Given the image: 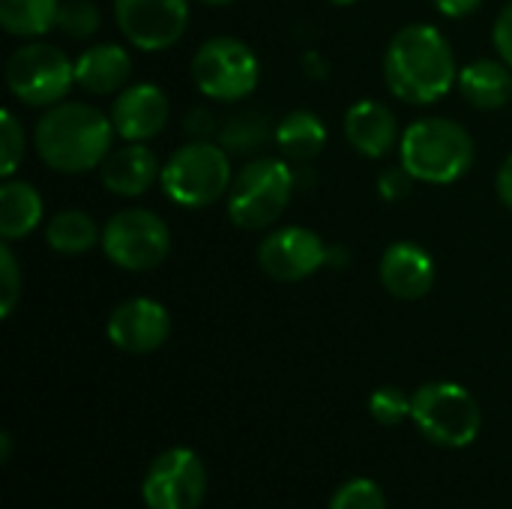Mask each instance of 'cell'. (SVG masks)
I'll return each mask as SVG.
<instances>
[{
	"label": "cell",
	"mask_w": 512,
	"mask_h": 509,
	"mask_svg": "<svg viewBox=\"0 0 512 509\" xmlns=\"http://www.w3.org/2000/svg\"><path fill=\"white\" fill-rule=\"evenodd\" d=\"M45 243L57 255H84L102 243V228L84 210H60L45 225Z\"/></svg>",
	"instance_id": "22"
},
{
	"label": "cell",
	"mask_w": 512,
	"mask_h": 509,
	"mask_svg": "<svg viewBox=\"0 0 512 509\" xmlns=\"http://www.w3.org/2000/svg\"><path fill=\"white\" fill-rule=\"evenodd\" d=\"M462 99L480 111H498L512 99V66L501 57H480L459 69L456 81Z\"/></svg>",
	"instance_id": "19"
},
{
	"label": "cell",
	"mask_w": 512,
	"mask_h": 509,
	"mask_svg": "<svg viewBox=\"0 0 512 509\" xmlns=\"http://www.w3.org/2000/svg\"><path fill=\"white\" fill-rule=\"evenodd\" d=\"M378 276L390 297L423 300L435 285V258L420 243L396 240L384 249Z\"/></svg>",
	"instance_id": "15"
},
{
	"label": "cell",
	"mask_w": 512,
	"mask_h": 509,
	"mask_svg": "<svg viewBox=\"0 0 512 509\" xmlns=\"http://www.w3.org/2000/svg\"><path fill=\"white\" fill-rule=\"evenodd\" d=\"M147 509H198L207 492V471L198 453L174 447L162 453L141 486Z\"/></svg>",
	"instance_id": "11"
},
{
	"label": "cell",
	"mask_w": 512,
	"mask_h": 509,
	"mask_svg": "<svg viewBox=\"0 0 512 509\" xmlns=\"http://www.w3.org/2000/svg\"><path fill=\"white\" fill-rule=\"evenodd\" d=\"M171 336V315L159 300L132 297L108 315V339L126 354H150Z\"/></svg>",
	"instance_id": "13"
},
{
	"label": "cell",
	"mask_w": 512,
	"mask_h": 509,
	"mask_svg": "<svg viewBox=\"0 0 512 509\" xmlns=\"http://www.w3.org/2000/svg\"><path fill=\"white\" fill-rule=\"evenodd\" d=\"M42 216H45V204H42V195L36 192V186H30L27 180L3 177V186H0V237L6 243L21 240L42 225Z\"/></svg>",
	"instance_id": "20"
},
{
	"label": "cell",
	"mask_w": 512,
	"mask_h": 509,
	"mask_svg": "<svg viewBox=\"0 0 512 509\" xmlns=\"http://www.w3.org/2000/svg\"><path fill=\"white\" fill-rule=\"evenodd\" d=\"M414 177L408 174V168L399 162V165H390V168H384L381 174H378V195L384 198V201H405L411 192H414Z\"/></svg>",
	"instance_id": "30"
},
{
	"label": "cell",
	"mask_w": 512,
	"mask_h": 509,
	"mask_svg": "<svg viewBox=\"0 0 512 509\" xmlns=\"http://www.w3.org/2000/svg\"><path fill=\"white\" fill-rule=\"evenodd\" d=\"M327 3H333V6H351V3H357V0H327Z\"/></svg>",
	"instance_id": "38"
},
{
	"label": "cell",
	"mask_w": 512,
	"mask_h": 509,
	"mask_svg": "<svg viewBox=\"0 0 512 509\" xmlns=\"http://www.w3.org/2000/svg\"><path fill=\"white\" fill-rule=\"evenodd\" d=\"M480 3H483V0H435L438 12L447 15V18H465V15H471V12H477Z\"/></svg>",
	"instance_id": "33"
},
{
	"label": "cell",
	"mask_w": 512,
	"mask_h": 509,
	"mask_svg": "<svg viewBox=\"0 0 512 509\" xmlns=\"http://www.w3.org/2000/svg\"><path fill=\"white\" fill-rule=\"evenodd\" d=\"M111 123L117 138L123 141H150L156 138L171 117V102L168 93L159 84H129L123 87L114 102H111Z\"/></svg>",
	"instance_id": "14"
},
{
	"label": "cell",
	"mask_w": 512,
	"mask_h": 509,
	"mask_svg": "<svg viewBox=\"0 0 512 509\" xmlns=\"http://www.w3.org/2000/svg\"><path fill=\"white\" fill-rule=\"evenodd\" d=\"M330 509H387V498L378 489V483H372V480H351V483H345L333 495Z\"/></svg>",
	"instance_id": "28"
},
{
	"label": "cell",
	"mask_w": 512,
	"mask_h": 509,
	"mask_svg": "<svg viewBox=\"0 0 512 509\" xmlns=\"http://www.w3.org/2000/svg\"><path fill=\"white\" fill-rule=\"evenodd\" d=\"M198 3H207V6H228V3H234V0H198Z\"/></svg>",
	"instance_id": "37"
},
{
	"label": "cell",
	"mask_w": 512,
	"mask_h": 509,
	"mask_svg": "<svg viewBox=\"0 0 512 509\" xmlns=\"http://www.w3.org/2000/svg\"><path fill=\"white\" fill-rule=\"evenodd\" d=\"M57 27L69 39H90L102 27V12L93 0H60Z\"/></svg>",
	"instance_id": "25"
},
{
	"label": "cell",
	"mask_w": 512,
	"mask_h": 509,
	"mask_svg": "<svg viewBox=\"0 0 512 509\" xmlns=\"http://www.w3.org/2000/svg\"><path fill=\"white\" fill-rule=\"evenodd\" d=\"M21 300V267L15 261L12 246L3 240L0 243V315L9 318Z\"/></svg>",
	"instance_id": "29"
},
{
	"label": "cell",
	"mask_w": 512,
	"mask_h": 509,
	"mask_svg": "<svg viewBox=\"0 0 512 509\" xmlns=\"http://www.w3.org/2000/svg\"><path fill=\"white\" fill-rule=\"evenodd\" d=\"M99 177L111 195L138 198L162 177V165L144 141H126L105 156V162L99 165Z\"/></svg>",
	"instance_id": "17"
},
{
	"label": "cell",
	"mask_w": 512,
	"mask_h": 509,
	"mask_svg": "<svg viewBox=\"0 0 512 509\" xmlns=\"http://www.w3.org/2000/svg\"><path fill=\"white\" fill-rule=\"evenodd\" d=\"M99 246L114 267L126 273H150L168 258L171 231L159 213L126 207L105 222Z\"/></svg>",
	"instance_id": "9"
},
{
	"label": "cell",
	"mask_w": 512,
	"mask_h": 509,
	"mask_svg": "<svg viewBox=\"0 0 512 509\" xmlns=\"http://www.w3.org/2000/svg\"><path fill=\"white\" fill-rule=\"evenodd\" d=\"M477 159L471 132L450 117H420L399 141V162L417 183L450 186L462 180Z\"/></svg>",
	"instance_id": "3"
},
{
	"label": "cell",
	"mask_w": 512,
	"mask_h": 509,
	"mask_svg": "<svg viewBox=\"0 0 512 509\" xmlns=\"http://www.w3.org/2000/svg\"><path fill=\"white\" fill-rule=\"evenodd\" d=\"M411 405H414V396H408L405 390H399V387H381L369 399V414L381 426H399L402 420L411 417Z\"/></svg>",
	"instance_id": "27"
},
{
	"label": "cell",
	"mask_w": 512,
	"mask_h": 509,
	"mask_svg": "<svg viewBox=\"0 0 512 509\" xmlns=\"http://www.w3.org/2000/svg\"><path fill=\"white\" fill-rule=\"evenodd\" d=\"M273 144L282 159L303 165V162H312L327 147V126L315 111L297 108V111H288L276 123Z\"/></svg>",
	"instance_id": "21"
},
{
	"label": "cell",
	"mask_w": 512,
	"mask_h": 509,
	"mask_svg": "<svg viewBox=\"0 0 512 509\" xmlns=\"http://www.w3.org/2000/svg\"><path fill=\"white\" fill-rule=\"evenodd\" d=\"M234 171L231 153L219 141H189L162 165V192L186 210H204L228 198Z\"/></svg>",
	"instance_id": "5"
},
{
	"label": "cell",
	"mask_w": 512,
	"mask_h": 509,
	"mask_svg": "<svg viewBox=\"0 0 512 509\" xmlns=\"http://www.w3.org/2000/svg\"><path fill=\"white\" fill-rule=\"evenodd\" d=\"M129 78L132 57L123 45L99 42L75 57V87L90 96H117L123 87H129Z\"/></svg>",
	"instance_id": "18"
},
{
	"label": "cell",
	"mask_w": 512,
	"mask_h": 509,
	"mask_svg": "<svg viewBox=\"0 0 512 509\" xmlns=\"http://www.w3.org/2000/svg\"><path fill=\"white\" fill-rule=\"evenodd\" d=\"M60 0H0V24L9 36L39 39L57 27Z\"/></svg>",
	"instance_id": "24"
},
{
	"label": "cell",
	"mask_w": 512,
	"mask_h": 509,
	"mask_svg": "<svg viewBox=\"0 0 512 509\" xmlns=\"http://www.w3.org/2000/svg\"><path fill=\"white\" fill-rule=\"evenodd\" d=\"M192 81L207 99L240 102L258 90L261 63L243 39L213 36L192 57Z\"/></svg>",
	"instance_id": "7"
},
{
	"label": "cell",
	"mask_w": 512,
	"mask_h": 509,
	"mask_svg": "<svg viewBox=\"0 0 512 509\" xmlns=\"http://www.w3.org/2000/svg\"><path fill=\"white\" fill-rule=\"evenodd\" d=\"M348 258L351 255H348V249L342 243H336V246L327 249V267H339L342 270V267H348Z\"/></svg>",
	"instance_id": "36"
},
{
	"label": "cell",
	"mask_w": 512,
	"mask_h": 509,
	"mask_svg": "<svg viewBox=\"0 0 512 509\" xmlns=\"http://www.w3.org/2000/svg\"><path fill=\"white\" fill-rule=\"evenodd\" d=\"M183 132L192 141H213V138H219V123H216V117H213L210 108L198 105V108H192L183 117Z\"/></svg>",
	"instance_id": "31"
},
{
	"label": "cell",
	"mask_w": 512,
	"mask_h": 509,
	"mask_svg": "<svg viewBox=\"0 0 512 509\" xmlns=\"http://www.w3.org/2000/svg\"><path fill=\"white\" fill-rule=\"evenodd\" d=\"M345 138L366 159H384L399 150L402 132L396 114L378 99H360L345 111Z\"/></svg>",
	"instance_id": "16"
},
{
	"label": "cell",
	"mask_w": 512,
	"mask_h": 509,
	"mask_svg": "<svg viewBox=\"0 0 512 509\" xmlns=\"http://www.w3.org/2000/svg\"><path fill=\"white\" fill-rule=\"evenodd\" d=\"M384 81L396 99L411 105L444 99L459 81L450 39L432 24L402 27L384 51Z\"/></svg>",
	"instance_id": "1"
},
{
	"label": "cell",
	"mask_w": 512,
	"mask_h": 509,
	"mask_svg": "<svg viewBox=\"0 0 512 509\" xmlns=\"http://www.w3.org/2000/svg\"><path fill=\"white\" fill-rule=\"evenodd\" d=\"M273 138H276V126L270 123V117L264 111H255V108H246L240 114H231L219 126V144L231 156H255Z\"/></svg>",
	"instance_id": "23"
},
{
	"label": "cell",
	"mask_w": 512,
	"mask_h": 509,
	"mask_svg": "<svg viewBox=\"0 0 512 509\" xmlns=\"http://www.w3.org/2000/svg\"><path fill=\"white\" fill-rule=\"evenodd\" d=\"M111 114L90 102H57L33 126V147L39 159L57 174H87L114 150Z\"/></svg>",
	"instance_id": "2"
},
{
	"label": "cell",
	"mask_w": 512,
	"mask_h": 509,
	"mask_svg": "<svg viewBox=\"0 0 512 509\" xmlns=\"http://www.w3.org/2000/svg\"><path fill=\"white\" fill-rule=\"evenodd\" d=\"M303 72L309 75V78H327V72H330V66H327V60H324V54L321 51H306L303 54Z\"/></svg>",
	"instance_id": "35"
},
{
	"label": "cell",
	"mask_w": 512,
	"mask_h": 509,
	"mask_svg": "<svg viewBox=\"0 0 512 509\" xmlns=\"http://www.w3.org/2000/svg\"><path fill=\"white\" fill-rule=\"evenodd\" d=\"M327 249L330 246L312 228L285 225L261 240L255 258L273 282H303L327 267Z\"/></svg>",
	"instance_id": "12"
},
{
	"label": "cell",
	"mask_w": 512,
	"mask_h": 509,
	"mask_svg": "<svg viewBox=\"0 0 512 509\" xmlns=\"http://www.w3.org/2000/svg\"><path fill=\"white\" fill-rule=\"evenodd\" d=\"M495 192L501 198L504 207L512 210V153L504 159V165L498 168V177H495Z\"/></svg>",
	"instance_id": "34"
},
{
	"label": "cell",
	"mask_w": 512,
	"mask_h": 509,
	"mask_svg": "<svg viewBox=\"0 0 512 509\" xmlns=\"http://www.w3.org/2000/svg\"><path fill=\"white\" fill-rule=\"evenodd\" d=\"M114 18L138 51H165L189 27V0H114Z\"/></svg>",
	"instance_id": "10"
},
{
	"label": "cell",
	"mask_w": 512,
	"mask_h": 509,
	"mask_svg": "<svg viewBox=\"0 0 512 509\" xmlns=\"http://www.w3.org/2000/svg\"><path fill=\"white\" fill-rule=\"evenodd\" d=\"M75 84V60L51 42L30 39L6 60L9 93L30 108H51L69 96Z\"/></svg>",
	"instance_id": "6"
},
{
	"label": "cell",
	"mask_w": 512,
	"mask_h": 509,
	"mask_svg": "<svg viewBox=\"0 0 512 509\" xmlns=\"http://www.w3.org/2000/svg\"><path fill=\"white\" fill-rule=\"evenodd\" d=\"M411 420L417 423V429L441 444V447H468L483 426V414L477 399L453 381H435V384H423L414 393V405H411Z\"/></svg>",
	"instance_id": "8"
},
{
	"label": "cell",
	"mask_w": 512,
	"mask_h": 509,
	"mask_svg": "<svg viewBox=\"0 0 512 509\" xmlns=\"http://www.w3.org/2000/svg\"><path fill=\"white\" fill-rule=\"evenodd\" d=\"M27 150V135L21 120L15 117V111H3L0 114V174L12 177L24 159Z\"/></svg>",
	"instance_id": "26"
},
{
	"label": "cell",
	"mask_w": 512,
	"mask_h": 509,
	"mask_svg": "<svg viewBox=\"0 0 512 509\" xmlns=\"http://www.w3.org/2000/svg\"><path fill=\"white\" fill-rule=\"evenodd\" d=\"M492 45L498 51V57L512 66V0L498 12L495 27H492Z\"/></svg>",
	"instance_id": "32"
},
{
	"label": "cell",
	"mask_w": 512,
	"mask_h": 509,
	"mask_svg": "<svg viewBox=\"0 0 512 509\" xmlns=\"http://www.w3.org/2000/svg\"><path fill=\"white\" fill-rule=\"evenodd\" d=\"M297 189L294 168L282 156H255L246 162L228 189V219L243 231L273 228L291 204Z\"/></svg>",
	"instance_id": "4"
}]
</instances>
